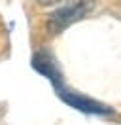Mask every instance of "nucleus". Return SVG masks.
Returning a JSON list of instances; mask_svg holds the SVG:
<instances>
[{"instance_id": "1", "label": "nucleus", "mask_w": 121, "mask_h": 125, "mask_svg": "<svg viewBox=\"0 0 121 125\" xmlns=\"http://www.w3.org/2000/svg\"><path fill=\"white\" fill-rule=\"evenodd\" d=\"M32 64H34V68H36L38 72L45 74V76L53 82V85L57 89V95H59L66 104H70V106H74V108H78V110H81V112H89V114H112V110L108 108V106H104V104L95 102V101H91V99H87V97H81V95H78V93L68 91L66 87L62 85L60 76H59V72H57V68H55L53 61L49 59V55H45V53L34 55Z\"/></svg>"}, {"instance_id": "2", "label": "nucleus", "mask_w": 121, "mask_h": 125, "mask_svg": "<svg viewBox=\"0 0 121 125\" xmlns=\"http://www.w3.org/2000/svg\"><path fill=\"white\" fill-rule=\"evenodd\" d=\"M95 6V0H72L70 4L53 11L47 19V31L51 34H59L72 23L80 21L89 13Z\"/></svg>"}]
</instances>
